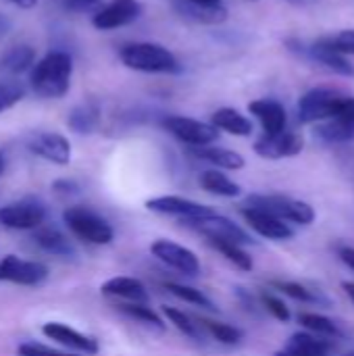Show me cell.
I'll list each match as a JSON object with an SVG mask.
<instances>
[{"label":"cell","instance_id":"1","mask_svg":"<svg viewBox=\"0 0 354 356\" xmlns=\"http://www.w3.org/2000/svg\"><path fill=\"white\" fill-rule=\"evenodd\" d=\"M71 75H73L71 56L63 50H54L33 67L29 83L40 98H63L69 92Z\"/></svg>","mask_w":354,"mask_h":356},{"label":"cell","instance_id":"4","mask_svg":"<svg viewBox=\"0 0 354 356\" xmlns=\"http://www.w3.org/2000/svg\"><path fill=\"white\" fill-rule=\"evenodd\" d=\"M244 207L257 209L263 213H269L282 221H292L298 225H309L315 221V209L303 200L290 198V196H263V194H252L246 198Z\"/></svg>","mask_w":354,"mask_h":356},{"label":"cell","instance_id":"11","mask_svg":"<svg viewBox=\"0 0 354 356\" xmlns=\"http://www.w3.org/2000/svg\"><path fill=\"white\" fill-rule=\"evenodd\" d=\"M27 148L29 152H33L35 156L52 163V165H69L71 161V144L65 136L56 134V131H38L33 136H29L27 140Z\"/></svg>","mask_w":354,"mask_h":356},{"label":"cell","instance_id":"15","mask_svg":"<svg viewBox=\"0 0 354 356\" xmlns=\"http://www.w3.org/2000/svg\"><path fill=\"white\" fill-rule=\"evenodd\" d=\"M146 209L159 215H173L179 217L182 221L188 219H196V217H204L209 213H213L211 207H204L200 202L182 198V196H156L146 200Z\"/></svg>","mask_w":354,"mask_h":356},{"label":"cell","instance_id":"45","mask_svg":"<svg viewBox=\"0 0 354 356\" xmlns=\"http://www.w3.org/2000/svg\"><path fill=\"white\" fill-rule=\"evenodd\" d=\"M186 2H192V4H198V6H219V4H223L221 0H186Z\"/></svg>","mask_w":354,"mask_h":356},{"label":"cell","instance_id":"20","mask_svg":"<svg viewBox=\"0 0 354 356\" xmlns=\"http://www.w3.org/2000/svg\"><path fill=\"white\" fill-rule=\"evenodd\" d=\"M190 154L196 156L198 161L211 163L219 169H230V171H238L246 165L244 156L227 150V148H219V146H190Z\"/></svg>","mask_w":354,"mask_h":356},{"label":"cell","instance_id":"42","mask_svg":"<svg viewBox=\"0 0 354 356\" xmlns=\"http://www.w3.org/2000/svg\"><path fill=\"white\" fill-rule=\"evenodd\" d=\"M67 6L73 10H94L98 6V0H67Z\"/></svg>","mask_w":354,"mask_h":356},{"label":"cell","instance_id":"31","mask_svg":"<svg viewBox=\"0 0 354 356\" xmlns=\"http://www.w3.org/2000/svg\"><path fill=\"white\" fill-rule=\"evenodd\" d=\"M298 323L305 325L307 330H311V332L317 334V336H325V338H336V336H340L338 325H336L332 319H328V317H323V315H317V313H300V315H298Z\"/></svg>","mask_w":354,"mask_h":356},{"label":"cell","instance_id":"48","mask_svg":"<svg viewBox=\"0 0 354 356\" xmlns=\"http://www.w3.org/2000/svg\"><path fill=\"white\" fill-rule=\"evenodd\" d=\"M4 173V154L0 152V175Z\"/></svg>","mask_w":354,"mask_h":356},{"label":"cell","instance_id":"5","mask_svg":"<svg viewBox=\"0 0 354 356\" xmlns=\"http://www.w3.org/2000/svg\"><path fill=\"white\" fill-rule=\"evenodd\" d=\"M188 227L196 229L198 234H202L209 240H221V242H234V244H250L252 238L240 227L236 225L232 219L217 215L215 211L204 215V217H196V219H188L184 221Z\"/></svg>","mask_w":354,"mask_h":356},{"label":"cell","instance_id":"29","mask_svg":"<svg viewBox=\"0 0 354 356\" xmlns=\"http://www.w3.org/2000/svg\"><path fill=\"white\" fill-rule=\"evenodd\" d=\"M315 136L321 142L328 144H340V142H348L354 138V129H351L346 123H342L340 119H325V123L315 127Z\"/></svg>","mask_w":354,"mask_h":356},{"label":"cell","instance_id":"40","mask_svg":"<svg viewBox=\"0 0 354 356\" xmlns=\"http://www.w3.org/2000/svg\"><path fill=\"white\" fill-rule=\"evenodd\" d=\"M334 119H340L342 123H346L351 129H354V98L348 96H342L338 102H336V108H334Z\"/></svg>","mask_w":354,"mask_h":356},{"label":"cell","instance_id":"36","mask_svg":"<svg viewBox=\"0 0 354 356\" xmlns=\"http://www.w3.org/2000/svg\"><path fill=\"white\" fill-rule=\"evenodd\" d=\"M163 313L169 319V323H173L184 336H188L192 340H200V330L196 327V323H192V319L186 313H182L173 307H163Z\"/></svg>","mask_w":354,"mask_h":356},{"label":"cell","instance_id":"33","mask_svg":"<svg viewBox=\"0 0 354 356\" xmlns=\"http://www.w3.org/2000/svg\"><path fill=\"white\" fill-rule=\"evenodd\" d=\"M202 327H204L217 342L227 344V346H236V344H240L242 338H244V332H242V330H238V327H234V325H227V323H219V321H209V319H204V321H202Z\"/></svg>","mask_w":354,"mask_h":356},{"label":"cell","instance_id":"47","mask_svg":"<svg viewBox=\"0 0 354 356\" xmlns=\"http://www.w3.org/2000/svg\"><path fill=\"white\" fill-rule=\"evenodd\" d=\"M342 288L346 290L348 298H351V300L354 302V282H344V284H342Z\"/></svg>","mask_w":354,"mask_h":356},{"label":"cell","instance_id":"25","mask_svg":"<svg viewBox=\"0 0 354 356\" xmlns=\"http://www.w3.org/2000/svg\"><path fill=\"white\" fill-rule=\"evenodd\" d=\"M175 6L177 10L196 21V23H204V25H219L227 19V8L225 4H219V6H198V4H192V2H186V0H175Z\"/></svg>","mask_w":354,"mask_h":356},{"label":"cell","instance_id":"30","mask_svg":"<svg viewBox=\"0 0 354 356\" xmlns=\"http://www.w3.org/2000/svg\"><path fill=\"white\" fill-rule=\"evenodd\" d=\"M209 244L221 252L232 265H236L240 271H252V257L248 252L242 250L240 244H234V242H221V240H209Z\"/></svg>","mask_w":354,"mask_h":356},{"label":"cell","instance_id":"16","mask_svg":"<svg viewBox=\"0 0 354 356\" xmlns=\"http://www.w3.org/2000/svg\"><path fill=\"white\" fill-rule=\"evenodd\" d=\"M242 217L246 219V223L263 238H269V240H288L292 238V229L286 221L269 215V213H263V211H257V209H248V207H242Z\"/></svg>","mask_w":354,"mask_h":356},{"label":"cell","instance_id":"26","mask_svg":"<svg viewBox=\"0 0 354 356\" xmlns=\"http://www.w3.org/2000/svg\"><path fill=\"white\" fill-rule=\"evenodd\" d=\"M98 121H100V111L94 102H86V104L75 106L67 117L69 129H73L79 136H88V134L96 131Z\"/></svg>","mask_w":354,"mask_h":356},{"label":"cell","instance_id":"37","mask_svg":"<svg viewBox=\"0 0 354 356\" xmlns=\"http://www.w3.org/2000/svg\"><path fill=\"white\" fill-rule=\"evenodd\" d=\"M261 302H263V307L277 319V321H284V323H288L290 319H292V315H290V309L286 307V302L284 300H280L277 296H273V294H261Z\"/></svg>","mask_w":354,"mask_h":356},{"label":"cell","instance_id":"3","mask_svg":"<svg viewBox=\"0 0 354 356\" xmlns=\"http://www.w3.org/2000/svg\"><path fill=\"white\" fill-rule=\"evenodd\" d=\"M63 221L75 238L94 246H106L115 238L113 225L88 207H69L63 213Z\"/></svg>","mask_w":354,"mask_h":356},{"label":"cell","instance_id":"9","mask_svg":"<svg viewBox=\"0 0 354 356\" xmlns=\"http://www.w3.org/2000/svg\"><path fill=\"white\" fill-rule=\"evenodd\" d=\"M342 98L336 90L330 88H313L298 100V121L300 123H317L332 119L336 102Z\"/></svg>","mask_w":354,"mask_h":356},{"label":"cell","instance_id":"24","mask_svg":"<svg viewBox=\"0 0 354 356\" xmlns=\"http://www.w3.org/2000/svg\"><path fill=\"white\" fill-rule=\"evenodd\" d=\"M211 125L227 131L232 136H250L252 134V121L238 113L236 108H219L211 117Z\"/></svg>","mask_w":354,"mask_h":356},{"label":"cell","instance_id":"19","mask_svg":"<svg viewBox=\"0 0 354 356\" xmlns=\"http://www.w3.org/2000/svg\"><path fill=\"white\" fill-rule=\"evenodd\" d=\"M309 54H311V58H315L317 63L325 65V67L332 69L334 73L344 75V77H354L353 63H351L344 54H340L338 50H334V48L325 42V38H319L317 42H313V44L309 46Z\"/></svg>","mask_w":354,"mask_h":356},{"label":"cell","instance_id":"12","mask_svg":"<svg viewBox=\"0 0 354 356\" xmlns=\"http://www.w3.org/2000/svg\"><path fill=\"white\" fill-rule=\"evenodd\" d=\"M305 148V140L300 134L296 131H280L273 136L263 134L257 142H255V152L263 159H288V156H296L300 154Z\"/></svg>","mask_w":354,"mask_h":356},{"label":"cell","instance_id":"21","mask_svg":"<svg viewBox=\"0 0 354 356\" xmlns=\"http://www.w3.org/2000/svg\"><path fill=\"white\" fill-rule=\"evenodd\" d=\"M332 346L330 340H319L311 334H294L275 356H328Z\"/></svg>","mask_w":354,"mask_h":356},{"label":"cell","instance_id":"22","mask_svg":"<svg viewBox=\"0 0 354 356\" xmlns=\"http://www.w3.org/2000/svg\"><path fill=\"white\" fill-rule=\"evenodd\" d=\"M35 60V50L27 44H19V46H10L6 52H2L0 56V73L15 77L23 71H27Z\"/></svg>","mask_w":354,"mask_h":356},{"label":"cell","instance_id":"14","mask_svg":"<svg viewBox=\"0 0 354 356\" xmlns=\"http://www.w3.org/2000/svg\"><path fill=\"white\" fill-rule=\"evenodd\" d=\"M42 334H44L48 340H52V342H56V344H61V346H65V348L77 350V353H81V355L94 356L98 355V350H100V344H98L96 338L86 336V334H81V332H77V330L65 325V323H56V321L44 323V325H42Z\"/></svg>","mask_w":354,"mask_h":356},{"label":"cell","instance_id":"10","mask_svg":"<svg viewBox=\"0 0 354 356\" xmlns=\"http://www.w3.org/2000/svg\"><path fill=\"white\" fill-rule=\"evenodd\" d=\"M140 15H142V4L138 0H111L108 4L100 6L94 13L92 25L100 31H111L134 23Z\"/></svg>","mask_w":354,"mask_h":356},{"label":"cell","instance_id":"41","mask_svg":"<svg viewBox=\"0 0 354 356\" xmlns=\"http://www.w3.org/2000/svg\"><path fill=\"white\" fill-rule=\"evenodd\" d=\"M52 190L56 194H61V196H73V194L79 192V184L73 181V179H56L52 184Z\"/></svg>","mask_w":354,"mask_h":356},{"label":"cell","instance_id":"2","mask_svg":"<svg viewBox=\"0 0 354 356\" xmlns=\"http://www.w3.org/2000/svg\"><path fill=\"white\" fill-rule=\"evenodd\" d=\"M121 63L127 69L142 71V73H177L179 60L171 50L161 44L152 42H136L127 44L119 52Z\"/></svg>","mask_w":354,"mask_h":356},{"label":"cell","instance_id":"18","mask_svg":"<svg viewBox=\"0 0 354 356\" xmlns=\"http://www.w3.org/2000/svg\"><path fill=\"white\" fill-rule=\"evenodd\" d=\"M100 292L104 296L121 298V300L136 302V305H148V300H150L146 286L136 277H113L102 284Z\"/></svg>","mask_w":354,"mask_h":356},{"label":"cell","instance_id":"44","mask_svg":"<svg viewBox=\"0 0 354 356\" xmlns=\"http://www.w3.org/2000/svg\"><path fill=\"white\" fill-rule=\"evenodd\" d=\"M10 25H13V23H10V19H8L6 15H2V13H0V38H4V35L10 31Z\"/></svg>","mask_w":354,"mask_h":356},{"label":"cell","instance_id":"7","mask_svg":"<svg viewBox=\"0 0 354 356\" xmlns=\"http://www.w3.org/2000/svg\"><path fill=\"white\" fill-rule=\"evenodd\" d=\"M163 127L188 146H209L219 138L217 127H213L211 123L190 119V117H177V115L167 117L163 121Z\"/></svg>","mask_w":354,"mask_h":356},{"label":"cell","instance_id":"35","mask_svg":"<svg viewBox=\"0 0 354 356\" xmlns=\"http://www.w3.org/2000/svg\"><path fill=\"white\" fill-rule=\"evenodd\" d=\"M271 286L275 290L284 292L286 296H290L294 300H300V302H317V300H323L321 296L315 294V290H309L307 286L296 284V282H271Z\"/></svg>","mask_w":354,"mask_h":356},{"label":"cell","instance_id":"43","mask_svg":"<svg viewBox=\"0 0 354 356\" xmlns=\"http://www.w3.org/2000/svg\"><path fill=\"white\" fill-rule=\"evenodd\" d=\"M340 259H342V261L354 271V248H351V246H342V248H340Z\"/></svg>","mask_w":354,"mask_h":356},{"label":"cell","instance_id":"13","mask_svg":"<svg viewBox=\"0 0 354 356\" xmlns=\"http://www.w3.org/2000/svg\"><path fill=\"white\" fill-rule=\"evenodd\" d=\"M150 252L152 257H156L161 263H165L167 267L171 269H177L179 273H186V275H196L200 271V261L198 257L182 246V244H175L171 240H156L150 244Z\"/></svg>","mask_w":354,"mask_h":356},{"label":"cell","instance_id":"34","mask_svg":"<svg viewBox=\"0 0 354 356\" xmlns=\"http://www.w3.org/2000/svg\"><path fill=\"white\" fill-rule=\"evenodd\" d=\"M25 98V86L15 77L0 79V113L13 108Z\"/></svg>","mask_w":354,"mask_h":356},{"label":"cell","instance_id":"8","mask_svg":"<svg viewBox=\"0 0 354 356\" xmlns=\"http://www.w3.org/2000/svg\"><path fill=\"white\" fill-rule=\"evenodd\" d=\"M46 221V209L38 200H19L0 209V223L8 229H38Z\"/></svg>","mask_w":354,"mask_h":356},{"label":"cell","instance_id":"27","mask_svg":"<svg viewBox=\"0 0 354 356\" xmlns=\"http://www.w3.org/2000/svg\"><path fill=\"white\" fill-rule=\"evenodd\" d=\"M200 186L202 190H207L209 194L215 196H223V198H236L242 194V188L232 181L225 173L217 171V169H209L200 175Z\"/></svg>","mask_w":354,"mask_h":356},{"label":"cell","instance_id":"28","mask_svg":"<svg viewBox=\"0 0 354 356\" xmlns=\"http://www.w3.org/2000/svg\"><path fill=\"white\" fill-rule=\"evenodd\" d=\"M117 309L123 313V315H127L129 319H134V321H140V323H144L146 327H152V330H159V332H165L167 330V325H165V321L148 307V305H136V302H123V305H117Z\"/></svg>","mask_w":354,"mask_h":356},{"label":"cell","instance_id":"17","mask_svg":"<svg viewBox=\"0 0 354 356\" xmlns=\"http://www.w3.org/2000/svg\"><path fill=\"white\" fill-rule=\"evenodd\" d=\"M248 111L261 121L267 136H273V134H280L286 129L288 115H286V108L282 106V102H277L273 98H259L248 104Z\"/></svg>","mask_w":354,"mask_h":356},{"label":"cell","instance_id":"6","mask_svg":"<svg viewBox=\"0 0 354 356\" xmlns=\"http://www.w3.org/2000/svg\"><path fill=\"white\" fill-rule=\"evenodd\" d=\"M48 267L38 261H25L15 254H6L0 259V282L17 284V286H40L48 280Z\"/></svg>","mask_w":354,"mask_h":356},{"label":"cell","instance_id":"46","mask_svg":"<svg viewBox=\"0 0 354 356\" xmlns=\"http://www.w3.org/2000/svg\"><path fill=\"white\" fill-rule=\"evenodd\" d=\"M15 6H19V8H31V6H35L38 4V0H10Z\"/></svg>","mask_w":354,"mask_h":356},{"label":"cell","instance_id":"38","mask_svg":"<svg viewBox=\"0 0 354 356\" xmlns=\"http://www.w3.org/2000/svg\"><path fill=\"white\" fill-rule=\"evenodd\" d=\"M325 42L340 54H354V29H344L336 35H328Z\"/></svg>","mask_w":354,"mask_h":356},{"label":"cell","instance_id":"32","mask_svg":"<svg viewBox=\"0 0 354 356\" xmlns=\"http://www.w3.org/2000/svg\"><path fill=\"white\" fill-rule=\"evenodd\" d=\"M165 288H167V290H169L173 296H177L179 300H184V302H190V305H196V307H202V309L215 311V305H213V300H211L207 294H202L200 290H196V288L182 286V284H175V282H169V284H165Z\"/></svg>","mask_w":354,"mask_h":356},{"label":"cell","instance_id":"39","mask_svg":"<svg viewBox=\"0 0 354 356\" xmlns=\"http://www.w3.org/2000/svg\"><path fill=\"white\" fill-rule=\"evenodd\" d=\"M17 355L19 356H77L71 355V353H65V350H56V348H50V346H44V344H35V342H25L17 348Z\"/></svg>","mask_w":354,"mask_h":356},{"label":"cell","instance_id":"49","mask_svg":"<svg viewBox=\"0 0 354 356\" xmlns=\"http://www.w3.org/2000/svg\"><path fill=\"white\" fill-rule=\"evenodd\" d=\"M346 356H354V353H351V355H346Z\"/></svg>","mask_w":354,"mask_h":356},{"label":"cell","instance_id":"23","mask_svg":"<svg viewBox=\"0 0 354 356\" xmlns=\"http://www.w3.org/2000/svg\"><path fill=\"white\" fill-rule=\"evenodd\" d=\"M33 240L42 250H46L50 254H56V257H73L75 254L71 240L56 227H38L33 234Z\"/></svg>","mask_w":354,"mask_h":356}]
</instances>
